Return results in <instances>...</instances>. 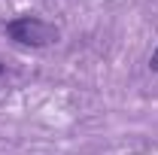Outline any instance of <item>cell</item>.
Returning <instances> with one entry per match:
<instances>
[{"mask_svg":"<svg viewBox=\"0 0 158 155\" xmlns=\"http://www.w3.org/2000/svg\"><path fill=\"white\" fill-rule=\"evenodd\" d=\"M6 34L21 43V46H34V49H43V46H52L61 40V31L49 21L37 19V15H21V19L6 21Z\"/></svg>","mask_w":158,"mask_h":155,"instance_id":"obj_1","label":"cell"},{"mask_svg":"<svg viewBox=\"0 0 158 155\" xmlns=\"http://www.w3.org/2000/svg\"><path fill=\"white\" fill-rule=\"evenodd\" d=\"M0 70H3V64H0Z\"/></svg>","mask_w":158,"mask_h":155,"instance_id":"obj_3","label":"cell"},{"mask_svg":"<svg viewBox=\"0 0 158 155\" xmlns=\"http://www.w3.org/2000/svg\"><path fill=\"white\" fill-rule=\"evenodd\" d=\"M149 70H152V73H158V49L152 52V58H149Z\"/></svg>","mask_w":158,"mask_h":155,"instance_id":"obj_2","label":"cell"}]
</instances>
